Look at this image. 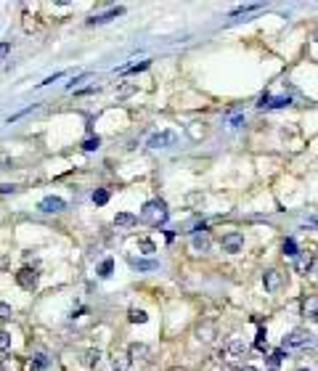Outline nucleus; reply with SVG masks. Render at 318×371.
Segmentation results:
<instances>
[{"label":"nucleus","instance_id":"10","mask_svg":"<svg viewBox=\"0 0 318 371\" xmlns=\"http://www.w3.org/2000/svg\"><path fill=\"white\" fill-rule=\"evenodd\" d=\"M148 353H151V350H148V345H144V342H133L130 347H127V358H130V361H146Z\"/></svg>","mask_w":318,"mask_h":371},{"label":"nucleus","instance_id":"31","mask_svg":"<svg viewBox=\"0 0 318 371\" xmlns=\"http://www.w3.org/2000/svg\"><path fill=\"white\" fill-rule=\"evenodd\" d=\"M11 347V334L8 331H0V350H8Z\"/></svg>","mask_w":318,"mask_h":371},{"label":"nucleus","instance_id":"39","mask_svg":"<svg viewBox=\"0 0 318 371\" xmlns=\"http://www.w3.org/2000/svg\"><path fill=\"white\" fill-rule=\"evenodd\" d=\"M316 40H318V32H316Z\"/></svg>","mask_w":318,"mask_h":371},{"label":"nucleus","instance_id":"38","mask_svg":"<svg viewBox=\"0 0 318 371\" xmlns=\"http://www.w3.org/2000/svg\"><path fill=\"white\" fill-rule=\"evenodd\" d=\"M297 371H310V369H297Z\"/></svg>","mask_w":318,"mask_h":371},{"label":"nucleus","instance_id":"35","mask_svg":"<svg viewBox=\"0 0 318 371\" xmlns=\"http://www.w3.org/2000/svg\"><path fill=\"white\" fill-rule=\"evenodd\" d=\"M61 77H64V74H61V72H56V74H53V77H48V80H43V82H40V85H50V82H56V80H61Z\"/></svg>","mask_w":318,"mask_h":371},{"label":"nucleus","instance_id":"1","mask_svg":"<svg viewBox=\"0 0 318 371\" xmlns=\"http://www.w3.org/2000/svg\"><path fill=\"white\" fill-rule=\"evenodd\" d=\"M167 218H170V210H167V204L162 199L146 201L144 210H141V220H146L148 225H165Z\"/></svg>","mask_w":318,"mask_h":371},{"label":"nucleus","instance_id":"9","mask_svg":"<svg viewBox=\"0 0 318 371\" xmlns=\"http://www.w3.org/2000/svg\"><path fill=\"white\" fill-rule=\"evenodd\" d=\"M40 210L43 212H64L67 210V201H64L61 197H45L40 201Z\"/></svg>","mask_w":318,"mask_h":371},{"label":"nucleus","instance_id":"23","mask_svg":"<svg viewBox=\"0 0 318 371\" xmlns=\"http://www.w3.org/2000/svg\"><path fill=\"white\" fill-rule=\"evenodd\" d=\"M284 358H287V350H281V347H278V350H273V353H270V358H268V366H278V363H281L284 361Z\"/></svg>","mask_w":318,"mask_h":371},{"label":"nucleus","instance_id":"5","mask_svg":"<svg viewBox=\"0 0 318 371\" xmlns=\"http://www.w3.org/2000/svg\"><path fill=\"white\" fill-rule=\"evenodd\" d=\"M191 233H194V252H207L210 249L212 239H210V233H207V225H196Z\"/></svg>","mask_w":318,"mask_h":371},{"label":"nucleus","instance_id":"22","mask_svg":"<svg viewBox=\"0 0 318 371\" xmlns=\"http://www.w3.org/2000/svg\"><path fill=\"white\" fill-rule=\"evenodd\" d=\"M151 67V61H141V64H130V67H120V74H127V72H144Z\"/></svg>","mask_w":318,"mask_h":371},{"label":"nucleus","instance_id":"3","mask_svg":"<svg viewBox=\"0 0 318 371\" xmlns=\"http://www.w3.org/2000/svg\"><path fill=\"white\" fill-rule=\"evenodd\" d=\"M175 143H178V133H172V130H162V133H154L148 138V146L151 148H170Z\"/></svg>","mask_w":318,"mask_h":371},{"label":"nucleus","instance_id":"12","mask_svg":"<svg viewBox=\"0 0 318 371\" xmlns=\"http://www.w3.org/2000/svg\"><path fill=\"white\" fill-rule=\"evenodd\" d=\"M263 284H265V289H268V292H276L278 286H281V273H278V271H265L263 273Z\"/></svg>","mask_w":318,"mask_h":371},{"label":"nucleus","instance_id":"2","mask_svg":"<svg viewBox=\"0 0 318 371\" xmlns=\"http://www.w3.org/2000/svg\"><path fill=\"white\" fill-rule=\"evenodd\" d=\"M313 345V334L308 329H292L281 340V350H294V347H308Z\"/></svg>","mask_w":318,"mask_h":371},{"label":"nucleus","instance_id":"36","mask_svg":"<svg viewBox=\"0 0 318 371\" xmlns=\"http://www.w3.org/2000/svg\"><path fill=\"white\" fill-rule=\"evenodd\" d=\"M242 125H244V117H242V114H236V117L231 120V127H242Z\"/></svg>","mask_w":318,"mask_h":371},{"label":"nucleus","instance_id":"17","mask_svg":"<svg viewBox=\"0 0 318 371\" xmlns=\"http://www.w3.org/2000/svg\"><path fill=\"white\" fill-rule=\"evenodd\" d=\"M313 260H316L313 252H302V255L297 257V271H300V273H308L310 265H313Z\"/></svg>","mask_w":318,"mask_h":371},{"label":"nucleus","instance_id":"28","mask_svg":"<svg viewBox=\"0 0 318 371\" xmlns=\"http://www.w3.org/2000/svg\"><path fill=\"white\" fill-rule=\"evenodd\" d=\"M138 247L146 252V255H154V252H157V247H154V242H148V239H141V242H138Z\"/></svg>","mask_w":318,"mask_h":371},{"label":"nucleus","instance_id":"11","mask_svg":"<svg viewBox=\"0 0 318 371\" xmlns=\"http://www.w3.org/2000/svg\"><path fill=\"white\" fill-rule=\"evenodd\" d=\"M125 14V8L122 5H117V8H112V11H106V14H98V16H90L88 19V24H106V22H112V19H117V16H122Z\"/></svg>","mask_w":318,"mask_h":371},{"label":"nucleus","instance_id":"15","mask_svg":"<svg viewBox=\"0 0 318 371\" xmlns=\"http://www.w3.org/2000/svg\"><path fill=\"white\" fill-rule=\"evenodd\" d=\"M225 353H228L231 358H244L246 355V345L242 340H231L228 345H225Z\"/></svg>","mask_w":318,"mask_h":371},{"label":"nucleus","instance_id":"37","mask_svg":"<svg viewBox=\"0 0 318 371\" xmlns=\"http://www.w3.org/2000/svg\"><path fill=\"white\" fill-rule=\"evenodd\" d=\"M0 191H3V194H14L16 186H8V183H5V186H0Z\"/></svg>","mask_w":318,"mask_h":371},{"label":"nucleus","instance_id":"27","mask_svg":"<svg viewBox=\"0 0 318 371\" xmlns=\"http://www.w3.org/2000/svg\"><path fill=\"white\" fill-rule=\"evenodd\" d=\"M146 318H148V316L144 313V310H138V308L130 310V321H133V323H146Z\"/></svg>","mask_w":318,"mask_h":371},{"label":"nucleus","instance_id":"24","mask_svg":"<svg viewBox=\"0 0 318 371\" xmlns=\"http://www.w3.org/2000/svg\"><path fill=\"white\" fill-rule=\"evenodd\" d=\"M112 271H114V260L109 257V260H103V263H101L98 276H101V278H109V276H112Z\"/></svg>","mask_w":318,"mask_h":371},{"label":"nucleus","instance_id":"32","mask_svg":"<svg viewBox=\"0 0 318 371\" xmlns=\"http://www.w3.org/2000/svg\"><path fill=\"white\" fill-rule=\"evenodd\" d=\"M98 358H101V353H98V350H90V353H88V358H85V363H88V366H93V363H98Z\"/></svg>","mask_w":318,"mask_h":371},{"label":"nucleus","instance_id":"20","mask_svg":"<svg viewBox=\"0 0 318 371\" xmlns=\"http://www.w3.org/2000/svg\"><path fill=\"white\" fill-rule=\"evenodd\" d=\"M284 255H287V257H297V255H300L294 239H284Z\"/></svg>","mask_w":318,"mask_h":371},{"label":"nucleus","instance_id":"34","mask_svg":"<svg viewBox=\"0 0 318 371\" xmlns=\"http://www.w3.org/2000/svg\"><path fill=\"white\" fill-rule=\"evenodd\" d=\"M223 371H257L255 366H225Z\"/></svg>","mask_w":318,"mask_h":371},{"label":"nucleus","instance_id":"26","mask_svg":"<svg viewBox=\"0 0 318 371\" xmlns=\"http://www.w3.org/2000/svg\"><path fill=\"white\" fill-rule=\"evenodd\" d=\"M93 201H96V204H106V201H109V191H106V188H96V191H93Z\"/></svg>","mask_w":318,"mask_h":371},{"label":"nucleus","instance_id":"16","mask_svg":"<svg viewBox=\"0 0 318 371\" xmlns=\"http://www.w3.org/2000/svg\"><path fill=\"white\" fill-rule=\"evenodd\" d=\"M112 366H114V371H133V361L127 355H122V353H114L112 355Z\"/></svg>","mask_w":318,"mask_h":371},{"label":"nucleus","instance_id":"4","mask_svg":"<svg viewBox=\"0 0 318 371\" xmlns=\"http://www.w3.org/2000/svg\"><path fill=\"white\" fill-rule=\"evenodd\" d=\"M37 278H40V273H37L35 268H22L16 273V284L22 286V289H27V292H32L37 286Z\"/></svg>","mask_w":318,"mask_h":371},{"label":"nucleus","instance_id":"6","mask_svg":"<svg viewBox=\"0 0 318 371\" xmlns=\"http://www.w3.org/2000/svg\"><path fill=\"white\" fill-rule=\"evenodd\" d=\"M223 252H242V247H244V233H239V231H231V233H225L223 236Z\"/></svg>","mask_w":318,"mask_h":371},{"label":"nucleus","instance_id":"30","mask_svg":"<svg viewBox=\"0 0 318 371\" xmlns=\"http://www.w3.org/2000/svg\"><path fill=\"white\" fill-rule=\"evenodd\" d=\"M255 345H257L260 350H265V347H268V337H265V329H260V331H257V340H255Z\"/></svg>","mask_w":318,"mask_h":371},{"label":"nucleus","instance_id":"18","mask_svg":"<svg viewBox=\"0 0 318 371\" xmlns=\"http://www.w3.org/2000/svg\"><path fill=\"white\" fill-rule=\"evenodd\" d=\"M50 366V358L45 355V353H37L35 358H32V371H43V369H48Z\"/></svg>","mask_w":318,"mask_h":371},{"label":"nucleus","instance_id":"25","mask_svg":"<svg viewBox=\"0 0 318 371\" xmlns=\"http://www.w3.org/2000/svg\"><path fill=\"white\" fill-rule=\"evenodd\" d=\"M98 146H101V138H98V135H90V138L82 141V148H85V151H96Z\"/></svg>","mask_w":318,"mask_h":371},{"label":"nucleus","instance_id":"33","mask_svg":"<svg viewBox=\"0 0 318 371\" xmlns=\"http://www.w3.org/2000/svg\"><path fill=\"white\" fill-rule=\"evenodd\" d=\"M8 53H11V43H0V61H3Z\"/></svg>","mask_w":318,"mask_h":371},{"label":"nucleus","instance_id":"8","mask_svg":"<svg viewBox=\"0 0 318 371\" xmlns=\"http://www.w3.org/2000/svg\"><path fill=\"white\" fill-rule=\"evenodd\" d=\"M302 316L310 321H318V295H308L302 300Z\"/></svg>","mask_w":318,"mask_h":371},{"label":"nucleus","instance_id":"29","mask_svg":"<svg viewBox=\"0 0 318 371\" xmlns=\"http://www.w3.org/2000/svg\"><path fill=\"white\" fill-rule=\"evenodd\" d=\"M11 316H14V310H11V305L0 302V321H8Z\"/></svg>","mask_w":318,"mask_h":371},{"label":"nucleus","instance_id":"14","mask_svg":"<svg viewBox=\"0 0 318 371\" xmlns=\"http://www.w3.org/2000/svg\"><path fill=\"white\" fill-rule=\"evenodd\" d=\"M135 223H138V218H135L133 212H117V218H114L117 228H133Z\"/></svg>","mask_w":318,"mask_h":371},{"label":"nucleus","instance_id":"19","mask_svg":"<svg viewBox=\"0 0 318 371\" xmlns=\"http://www.w3.org/2000/svg\"><path fill=\"white\" fill-rule=\"evenodd\" d=\"M0 371H22V361H19V358H5V361L0 363Z\"/></svg>","mask_w":318,"mask_h":371},{"label":"nucleus","instance_id":"21","mask_svg":"<svg viewBox=\"0 0 318 371\" xmlns=\"http://www.w3.org/2000/svg\"><path fill=\"white\" fill-rule=\"evenodd\" d=\"M199 340H204V342H212V334H215V326L212 323H204V326H199Z\"/></svg>","mask_w":318,"mask_h":371},{"label":"nucleus","instance_id":"13","mask_svg":"<svg viewBox=\"0 0 318 371\" xmlns=\"http://www.w3.org/2000/svg\"><path fill=\"white\" fill-rule=\"evenodd\" d=\"M127 263H130V268L135 271H157L159 263L157 260H141V257H127Z\"/></svg>","mask_w":318,"mask_h":371},{"label":"nucleus","instance_id":"7","mask_svg":"<svg viewBox=\"0 0 318 371\" xmlns=\"http://www.w3.org/2000/svg\"><path fill=\"white\" fill-rule=\"evenodd\" d=\"M292 103V99L289 96H270V93H265V96H260V103H257V106L260 109H284V106H289Z\"/></svg>","mask_w":318,"mask_h":371}]
</instances>
